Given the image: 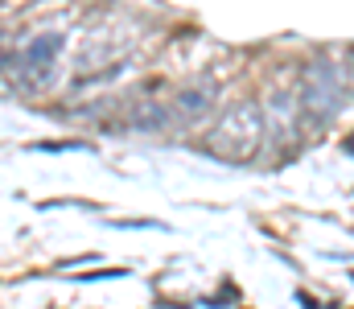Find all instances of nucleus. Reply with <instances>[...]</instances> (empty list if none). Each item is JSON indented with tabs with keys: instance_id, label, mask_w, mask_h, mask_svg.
Here are the masks:
<instances>
[{
	"instance_id": "obj_1",
	"label": "nucleus",
	"mask_w": 354,
	"mask_h": 309,
	"mask_svg": "<svg viewBox=\"0 0 354 309\" xmlns=\"http://www.w3.org/2000/svg\"><path fill=\"white\" fill-rule=\"evenodd\" d=\"M264 111L256 100L231 103L206 132V153L218 161H252L264 144Z\"/></svg>"
},
{
	"instance_id": "obj_2",
	"label": "nucleus",
	"mask_w": 354,
	"mask_h": 309,
	"mask_svg": "<svg viewBox=\"0 0 354 309\" xmlns=\"http://www.w3.org/2000/svg\"><path fill=\"white\" fill-rule=\"evenodd\" d=\"M342 107V75L317 58L305 66V83H301V111L309 124H322V120H334Z\"/></svg>"
},
{
	"instance_id": "obj_3",
	"label": "nucleus",
	"mask_w": 354,
	"mask_h": 309,
	"mask_svg": "<svg viewBox=\"0 0 354 309\" xmlns=\"http://www.w3.org/2000/svg\"><path fill=\"white\" fill-rule=\"evenodd\" d=\"M58 46H62L58 37H37V41H29V46L21 50V58H17L21 75H25L29 83H46V79H50V71H54Z\"/></svg>"
},
{
	"instance_id": "obj_4",
	"label": "nucleus",
	"mask_w": 354,
	"mask_h": 309,
	"mask_svg": "<svg viewBox=\"0 0 354 309\" xmlns=\"http://www.w3.org/2000/svg\"><path fill=\"white\" fill-rule=\"evenodd\" d=\"M218 100V91H214V83H202V87H189V91H177V103H174V115L177 124H198V120H206L210 115V107Z\"/></svg>"
},
{
	"instance_id": "obj_5",
	"label": "nucleus",
	"mask_w": 354,
	"mask_h": 309,
	"mask_svg": "<svg viewBox=\"0 0 354 309\" xmlns=\"http://www.w3.org/2000/svg\"><path fill=\"white\" fill-rule=\"evenodd\" d=\"M346 153H354V132L346 136Z\"/></svg>"
}]
</instances>
